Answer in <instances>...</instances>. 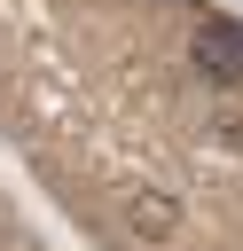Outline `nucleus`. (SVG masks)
<instances>
[{"label":"nucleus","mask_w":243,"mask_h":251,"mask_svg":"<svg viewBox=\"0 0 243 251\" xmlns=\"http://www.w3.org/2000/svg\"><path fill=\"white\" fill-rule=\"evenodd\" d=\"M188 63H196V78H212V86H243V24L196 16V24H188Z\"/></svg>","instance_id":"obj_1"},{"label":"nucleus","mask_w":243,"mask_h":251,"mask_svg":"<svg viewBox=\"0 0 243 251\" xmlns=\"http://www.w3.org/2000/svg\"><path fill=\"white\" fill-rule=\"evenodd\" d=\"M125 220H133L141 235H157V227H172V212H165L157 196H133V204H125Z\"/></svg>","instance_id":"obj_2"}]
</instances>
